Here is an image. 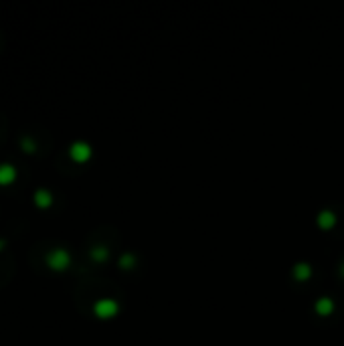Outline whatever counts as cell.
Here are the masks:
<instances>
[{"mask_svg":"<svg viewBox=\"0 0 344 346\" xmlns=\"http://www.w3.org/2000/svg\"><path fill=\"white\" fill-rule=\"evenodd\" d=\"M95 312H97L99 316H109V314L115 312V304L109 301V299H101V301L95 306Z\"/></svg>","mask_w":344,"mask_h":346,"instance_id":"4","label":"cell"},{"mask_svg":"<svg viewBox=\"0 0 344 346\" xmlns=\"http://www.w3.org/2000/svg\"><path fill=\"white\" fill-rule=\"evenodd\" d=\"M16 176V170L10 164H0V184H8L12 182Z\"/></svg>","mask_w":344,"mask_h":346,"instance_id":"3","label":"cell"},{"mask_svg":"<svg viewBox=\"0 0 344 346\" xmlns=\"http://www.w3.org/2000/svg\"><path fill=\"white\" fill-rule=\"evenodd\" d=\"M71 156H73L77 162L87 160V156H89V146H87V144H81V142L73 144V146H71Z\"/></svg>","mask_w":344,"mask_h":346,"instance_id":"2","label":"cell"},{"mask_svg":"<svg viewBox=\"0 0 344 346\" xmlns=\"http://www.w3.org/2000/svg\"><path fill=\"white\" fill-rule=\"evenodd\" d=\"M20 144H22V150H26V152H32V150H34V144H32V140H28V138H22Z\"/></svg>","mask_w":344,"mask_h":346,"instance_id":"6","label":"cell"},{"mask_svg":"<svg viewBox=\"0 0 344 346\" xmlns=\"http://www.w3.org/2000/svg\"><path fill=\"white\" fill-rule=\"evenodd\" d=\"M47 261H49V265H51L53 269H63V267L69 265V253H67L65 249H53V251L49 253Z\"/></svg>","mask_w":344,"mask_h":346,"instance_id":"1","label":"cell"},{"mask_svg":"<svg viewBox=\"0 0 344 346\" xmlns=\"http://www.w3.org/2000/svg\"><path fill=\"white\" fill-rule=\"evenodd\" d=\"M2 247H4V241H0V249H2Z\"/></svg>","mask_w":344,"mask_h":346,"instance_id":"7","label":"cell"},{"mask_svg":"<svg viewBox=\"0 0 344 346\" xmlns=\"http://www.w3.org/2000/svg\"><path fill=\"white\" fill-rule=\"evenodd\" d=\"M34 200H36L38 206H49V204H51V194H49L47 190H36Z\"/></svg>","mask_w":344,"mask_h":346,"instance_id":"5","label":"cell"}]
</instances>
